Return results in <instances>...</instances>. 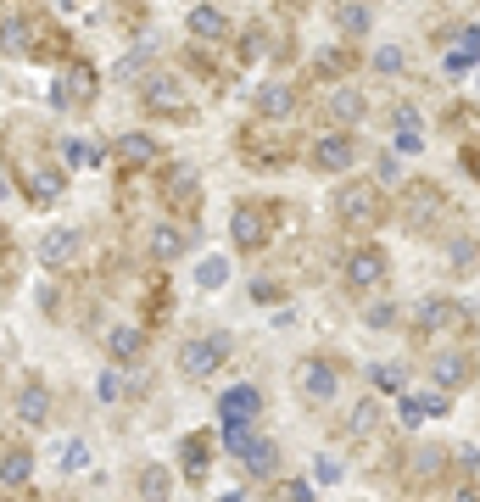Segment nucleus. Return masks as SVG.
Returning a JSON list of instances; mask_svg holds the SVG:
<instances>
[{
	"label": "nucleus",
	"instance_id": "nucleus-49",
	"mask_svg": "<svg viewBox=\"0 0 480 502\" xmlns=\"http://www.w3.org/2000/svg\"><path fill=\"white\" fill-rule=\"evenodd\" d=\"M453 502H480V491H475V486H458V491H453Z\"/></svg>",
	"mask_w": 480,
	"mask_h": 502
},
{
	"label": "nucleus",
	"instance_id": "nucleus-1",
	"mask_svg": "<svg viewBox=\"0 0 480 502\" xmlns=\"http://www.w3.org/2000/svg\"><path fill=\"white\" fill-rule=\"evenodd\" d=\"M380 185H369V179H346L341 190H335V218L346 223V229H374L380 223Z\"/></svg>",
	"mask_w": 480,
	"mask_h": 502
},
{
	"label": "nucleus",
	"instance_id": "nucleus-26",
	"mask_svg": "<svg viewBox=\"0 0 480 502\" xmlns=\"http://www.w3.org/2000/svg\"><path fill=\"white\" fill-rule=\"evenodd\" d=\"M325 112H330V123H341V128H346V123H358V118L369 112V100H363V90L341 84V90L330 95V107H325Z\"/></svg>",
	"mask_w": 480,
	"mask_h": 502
},
{
	"label": "nucleus",
	"instance_id": "nucleus-37",
	"mask_svg": "<svg viewBox=\"0 0 480 502\" xmlns=\"http://www.w3.org/2000/svg\"><path fill=\"white\" fill-rule=\"evenodd\" d=\"M263 40H268L263 23H251V28L240 33V62H258V56H263Z\"/></svg>",
	"mask_w": 480,
	"mask_h": 502
},
{
	"label": "nucleus",
	"instance_id": "nucleus-51",
	"mask_svg": "<svg viewBox=\"0 0 480 502\" xmlns=\"http://www.w3.org/2000/svg\"><path fill=\"white\" fill-rule=\"evenodd\" d=\"M475 90H480V73H475Z\"/></svg>",
	"mask_w": 480,
	"mask_h": 502
},
{
	"label": "nucleus",
	"instance_id": "nucleus-24",
	"mask_svg": "<svg viewBox=\"0 0 480 502\" xmlns=\"http://www.w3.org/2000/svg\"><path fill=\"white\" fill-rule=\"evenodd\" d=\"M453 40V51H447V73H469V67L480 62V28H458L447 33Z\"/></svg>",
	"mask_w": 480,
	"mask_h": 502
},
{
	"label": "nucleus",
	"instance_id": "nucleus-7",
	"mask_svg": "<svg viewBox=\"0 0 480 502\" xmlns=\"http://www.w3.org/2000/svg\"><path fill=\"white\" fill-rule=\"evenodd\" d=\"M240 156H246L251 167H279L285 156H291V140H279L268 123H258V128L240 134Z\"/></svg>",
	"mask_w": 480,
	"mask_h": 502
},
{
	"label": "nucleus",
	"instance_id": "nucleus-6",
	"mask_svg": "<svg viewBox=\"0 0 480 502\" xmlns=\"http://www.w3.org/2000/svg\"><path fill=\"white\" fill-rule=\"evenodd\" d=\"M95 90H101V84H95V67L89 62H68V67H61V79H56V90H51V100L61 112H84L95 100Z\"/></svg>",
	"mask_w": 480,
	"mask_h": 502
},
{
	"label": "nucleus",
	"instance_id": "nucleus-39",
	"mask_svg": "<svg viewBox=\"0 0 480 502\" xmlns=\"http://www.w3.org/2000/svg\"><path fill=\"white\" fill-rule=\"evenodd\" d=\"M374 73H386V79L402 73V51H397V45H380V51H374Z\"/></svg>",
	"mask_w": 480,
	"mask_h": 502
},
{
	"label": "nucleus",
	"instance_id": "nucleus-45",
	"mask_svg": "<svg viewBox=\"0 0 480 502\" xmlns=\"http://www.w3.org/2000/svg\"><path fill=\"white\" fill-rule=\"evenodd\" d=\"M391 118H397V134H419V112H413V107H397Z\"/></svg>",
	"mask_w": 480,
	"mask_h": 502
},
{
	"label": "nucleus",
	"instance_id": "nucleus-17",
	"mask_svg": "<svg viewBox=\"0 0 480 502\" xmlns=\"http://www.w3.org/2000/svg\"><path fill=\"white\" fill-rule=\"evenodd\" d=\"M184 229L179 223H163V218H156L151 223V234H146V251H151V262H174V257H184Z\"/></svg>",
	"mask_w": 480,
	"mask_h": 502
},
{
	"label": "nucleus",
	"instance_id": "nucleus-21",
	"mask_svg": "<svg viewBox=\"0 0 480 502\" xmlns=\"http://www.w3.org/2000/svg\"><path fill=\"white\" fill-rule=\"evenodd\" d=\"M430 213H441V190L436 185H408L402 190V218L408 223H430Z\"/></svg>",
	"mask_w": 480,
	"mask_h": 502
},
{
	"label": "nucleus",
	"instance_id": "nucleus-30",
	"mask_svg": "<svg viewBox=\"0 0 480 502\" xmlns=\"http://www.w3.org/2000/svg\"><path fill=\"white\" fill-rule=\"evenodd\" d=\"M84 463H89V447L84 441H61L56 447V469H61V475H79Z\"/></svg>",
	"mask_w": 480,
	"mask_h": 502
},
{
	"label": "nucleus",
	"instance_id": "nucleus-38",
	"mask_svg": "<svg viewBox=\"0 0 480 502\" xmlns=\"http://www.w3.org/2000/svg\"><path fill=\"white\" fill-rule=\"evenodd\" d=\"M363 324L369 329H391L397 324V308H391V301H374V308H363Z\"/></svg>",
	"mask_w": 480,
	"mask_h": 502
},
{
	"label": "nucleus",
	"instance_id": "nucleus-22",
	"mask_svg": "<svg viewBox=\"0 0 480 502\" xmlns=\"http://www.w3.org/2000/svg\"><path fill=\"white\" fill-rule=\"evenodd\" d=\"M296 112V90L291 84H263L258 90V118L263 123H279V118H291Z\"/></svg>",
	"mask_w": 480,
	"mask_h": 502
},
{
	"label": "nucleus",
	"instance_id": "nucleus-25",
	"mask_svg": "<svg viewBox=\"0 0 480 502\" xmlns=\"http://www.w3.org/2000/svg\"><path fill=\"white\" fill-rule=\"evenodd\" d=\"M107 357H112V363H140V357H146V335L129 329V324L107 329Z\"/></svg>",
	"mask_w": 480,
	"mask_h": 502
},
{
	"label": "nucleus",
	"instance_id": "nucleus-43",
	"mask_svg": "<svg viewBox=\"0 0 480 502\" xmlns=\"http://www.w3.org/2000/svg\"><path fill=\"white\" fill-rule=\"evenodd\" d=\"M95 391H101V402H118V396H123V374H118V368H107V374H101V385H95Z\"/></svg>",
	"mask_w": 480,
	"mask_h": 502
},
{
	"label": "nucleus",
	"instance_id": "nucleus-2",
	"mask_svg": "<svg viewBox=\"0 0 480 502\" xmlns=\"http://www.w3.org/2000/svg\"><path fill=\"white\" fill-rule=\"evenodd\" d=\"M223 441H230L235 463H246V475H274L279 469V447L268 435H251V424H223Z\"/></svg>",
	"mask_w": 480,
	"mask_h": 502
},
{
	"label": "nucleus",
	"instance_id": "nucleus-34",
	"mask_svg": "<svg viewBox=\"0 0 480 502\" xmlns=\"http://www.w3.org/2000/svg\"><path fill=\"white\" fill-rule=\"evenodd\" d=\"M369 380H374V391H386V396H397V391H402V363H380V368H374Z\"/></svg>",
	"mask_w": 480,
	"mask_h": 502
},
{
	"label": "nucleus",
	"instance_id": "nucleus-14",
	"mask_svg": "<svg viewBox=\"0 0 480 502\" xmlns=\"http://www.w3.org/2000/svg\"><path fill=\"white\" fill-rule=\"evenodd\" d=\"M163 201L174 213H196V174H190V167H163Z\"/></svg>",
	"mask_w": 480,
	"mask_h": 502
},
{
	"label": "nucleus",
	"instance_id": "nucleus-42",
	"mask_svg": "<svg viewBox=\"0 0 480 502\" xmlns=\"http://www.w3.org/2000/svg\"><path fill=\"white\" fill-rule=\"evenodd\" d=\"M419 408H425V413H453V396H447V391H425Z\"/></svg>",
	"mask_w": 480,
	"mask_h": 502
},
{
	"label": "nucleus",
	"instance_id": "nucleus-40",
	"mask_svg": "<svg viewBox=\"0 0 480 502\" xmlns=\"http://www.w3.org/2000/svg\"><path fill=\"white\" fill-rule=\"evenodd\" d=\"M346 67H352V51H346V45H341V51L330 45L325 56H318V73H346Z\"/></svg>",
	"mask_w": 480,
	"mask_h": 502
},
{
	"label": "nucleus",
	"instance_id": "nucleus-13",
	"mask_svg": "<svg viewBox=\"0 0 480 502\" xmlns=\"http://www.w3.org/2000/svg\"><path fill=\"white\" fill-rule=\"evenodd\" d=\"M335 391H341L335 363H325V357H307V363H302V396H307V402H330Z\"/></svg>",
	"mask_w": 480,
	"mask_h": 502
},
{
	"label": "nucleus",
	"instance_id": "nucleus-31",
	"mask_svg": "<svg viewBox=\"0 0 480 502\" xmlns=\"http://www.w3.org/2000/svg\"><path fill=\"white\" fill-rule=\"evenodd\" d=\"M146 62H151V45H140V51H129V56H123V62L112 67V79H118V84H129V79H140V73H146Z\"/></svg>",
	"mask_w": 480,
	"mask_h": 502
},
{
	"label": "nucleus",
	"instance_id": "nucleus-36",
	"mask_svg": "<svg viewBox=\"0 0 480 502\" xmlns=\"http://www.w3.org/2000/svg\"><path fill=\"white\" fill-rule=\"evenodd\" d=\"M95 156H101V151L84 146V140H61V162H68V167H89Z\"/></svg>",
	"mask_w": 480,
	"mask_h": 502
},
{
	"label": "nucleus",
	"instance_id": "nucleus-41",
	"mask_svg": "<svg viewBox=\"0 0 480 502\" xmlns=\"http://www.w3.org/2000/svg\"><path fill=\"white\" fill-rule=\"evenodd\" d=\"M374 174H380V190L397 185V156H391V151H380V156H374Z\"/></svg>",
	"mask_w": 480,
	"mask_h": 502
},
{
	"label": "nucleus",
	"instance_id": "nucleus-12",
	"mask_svg": "<svg viewBox=\"0 0 480 502\" xmlns=\"http://www.w3.org/2000/svg\"><path fill=\"white\" fill-rule=\"evenodd\" d=\"M17 185H23V195L34 201V207H51V201L61 195V174H51V167H40V162L17 167Z\"/></svg>",
	"mask_w": 480,
	"mask_h": 502
},
{
	"label": "nucleus",
	"instance_id": "nucleus-20",
	"mask_svg": "<svg viewBox=\"0 0 480 502\" xmlns=\"http://www.w3.org/2000/svg\"><path fill=\"white\" fill-rule=\"evenodd\" d=\"M190 33H196L202 45H223L230 40V17H223L218 6H190Z\"/></svg>",
	"mask_w": 480,
	"mask_h": 502
},
{
	"label": "nucleus",
	"instance_id": "nucleus-27",
	"mask_svg": "<svg viewBox=\"0 0 480 502\" xmlns=\"http://www.w3.org/2000/svg\"><path fill=\"white\" fill-rule=\"evenodd\" d=\"M73 251H79V234H73V229H51L45 241H40L45 268H68V262H73Z\"/></svg>",
	"mask_w": 480,
	"mask_h": 502
},
{
	"label": "nucleus",
	"instance_id": "nucleus-32",
	"mask_svg": "<svg viewBox=\"0 0 480 502\" xmlns=\"http://www.w3.org/2000/svg\"><path fill=\"white\" fill-rule=\"evenodd\" d=\"M23 51H34V45H28V23L17 17V6L6 12V56H23Z\"/></svg>",
	"mask_w": 480,
	"mask_h": 502
},
{
	"label": "nucleus",
	"instance_id": "nucleus-8",
	"mask_svg": "<svg viewBox=\"0 0 480 502\" xmlns=\"http://www.w3.org/2000/svg\"><path fill=\"white\" fill-rule=\"evenodd\" d=\"M413 329H419V335H436V329H469V313L458 308V301H447V296H425L419 308H413Z\"/></svg>",
	"mask_w": 480,
	"mask_h": 502
},
{
	"label": "nucleus",
	"instance_id": "nucleus-9",
	"mask_svg": "<svg viewBox=\"0 0 480 502\" xmlns=\"http://www.w3.org/2000/svg\"><path fill=\"white\" fill-rule=\"evenodd\" d=\"M341 279L352 290H374L380 279H386V251H380V246H358V251L341 262Z\"/></svg>",
	"mask_w": 480,
	"mask_h": 502
},
{
	"label": "nucleus",
	"instance_id": "nucleus-23",
	"mask_svg": "<svg viewBox=\"0 0 480 502\" xmlns=\"http://www.w3.org/2000/svg\"><path fill=\"white\" fill-rule=\"evenodd\" d=\"M335 33H346V40H363V33L374 28V17H369V6L363 0H335Z\"/></svg>",
	"mask_w": 480,
	"mask_h": 502
},
{
	"label": "nucleus",
	"instance_id": "nucleus-46",
	"mask_svg": "<svg viewBox=\"0 0 480 502\" xmlns=\"http://www.w3.org/2000/svg\"><path fill=\"white\" fill-rule=\"evenodd\" d=\"M419 419H425V408H419V396H402V424H408V430H419Z\"/></svg>",
	"mask_w": 480,
	"mask_h": 502
},
{
	"label": "nucleus",
	"instance_id": "nucleus-3",
	"mask_svg": "<svg viewBox=\"0 0 480 502\" xmlns=\"http://www.w3.org/2000/svg\"><path fill=\"white\" fill-rule=\"evenodd\" d=\"M230 363V335H190L184 341V352H179V374L184 380H207V374H218V368Z\"/></svg>",
	"mask_w": 480,
	"mask_h": 502
},
{
	"label": "nucleus",
	"instance_id": "nucleus-29",
	"mask_svg": "<svg viewBox=\"0 0 480 502\" xmlns=\"http://www.w3.org/2000/svg\"><path fill=\"white\" fill-rule=\"evenodd\" d=\"M374 424H380V402H374V396H363L358 408H352V435H358V441H369Z\"/></svg>",
	"mask_w": 480,
	"mask_h": 502
},
{
	"label": "nucleus",
	"instance_id": "nucleus-35",
	"mask_svg": "<svg viewBox=\"0 0 480 502\" xmlns=\"http://www.w3.org/2000/svg\"><path fill=\"white\" fill-rule=\"evenodd\" d=\"M223 279H230V262H218V257H207V262L196 268V285H202V290H218Z\"/></svg>",
	"mask_w": 480,
	"mask_h": 502
},
{
	"label": "nucleus",
	"instance_id": "nucleus-10",
	"mask_svg": "<svg viewBox=\"0 0 480 502\" xmlns=\"http://www.w3.org/2000/svg\"><path fill=\"white\" fill-rule=\"evenodd\" d=\"M313 167H318V174H346V167L352 162H358V140H352V134H325V140H313Z\"/></svg>",
	"mask_w": 480,
	"mask_h": 502
},
{
	"label": "nucleus",
	"instance_id": "nucleus-16",
	"mask_svg": "<svg viewBox=\"0 0 480 502\" xmlns=\"http://www.w3.org/2000/svg\"><path fill=\"white\" fill-rule=\"evenodd\" d=\"M212 435H184V441H179V469H184V480L190 486H202L207 480V469H212Z\"/></svg>",
	"mask_w": 480,
	"mask_h": 502
},
{
	"label": "nucleus",
	"instance_id": "nucleus-4",
	"mask_svg": "<svg viewBox=\"0 0 480 502\" xmlns=\"http://www.w3.org/2000/svg\"><path fill=\"white\" fill-rule=\"evenodd\" d=\"M274 201H240L235 207V223H230V234H235V246L240 251H263L268 246V234H274Z\"/></svg>",
	"mask_w": 480,
	"mask_h": 502
},
{
	"label": "nucleus",
	"instance_id": "nucleus-19",
	"mask_svg": "<svg viewBox=\"0 0 480 502\" xmlns=\"http://www.w3.org/2000/svg\"><path fill=\"white\" fill-rule=\"evenodd\" d=\"M12 408H17L23 424H45V419H51V391H45L40 380H23L17 396H12Z\"/></svg>",
	"mask_w": 480,
	"mask_h": 502
},
{
	"label": "nucleus",
	"instance_id": "nucleus-28",
	"mask_svg": "<svg viewBox=\"0 0 480 502\" xmlns=\"http://www.w3.org/2000/svg\"><path fill=\"white\" fill-rule=\"evenodd\" d=\"M28 469H34V458H28L23 441H6V458H0V480H6V491H23Z\"/></svg>",
	"mask_w": 480,
	"mask_h": 502
},
{
	"label": "nucleus",
	"instance_id": "nucleus-11",
	"mask_svg": "<svg viewBox=\"0 0 480 502\" xmlns=\"http://www.w3.org/2000/svg\"><path fill=\"white\" fill-rule=\"evenodd\" d=\"M112 167L118 174H146V167H156V140L151 134H118L112 140Z\"/></svg>",
	"mask_w": 480,
	"mask_h": 502
},
{
	"label": "nucleus",
	"instance_id": "nucleus-33",
	"mask_svg": "<svg viewBox=\"0 0 480 502\" xmlns=\"http://www.w3.org/2000/svg\"><path fill=\"white\" fill-rule=\"evenodd\" d=\"M140 497L146 502H168V475L163 469H140Z\"/></svg>",
	"mask_w": 480,
	"mask_h": 502
},
{
	"label": "nucleus",
	"instance_id": "nucleus-44",
	"mask_svg": "<svg viewBox=\"0 0 480 502\" xmlns=\"http://www.w3.org/2000/svg\"><path fill=\"white\" fill-rule=\"evenodd\" d=\"M447 257H453V268H475V246L469 241H453V246H447Z\"/></svg>",
	"mask_w": 480,
	"mask_h": 502
},
{
	"label": "nucleus",
	"instance_id": "nucleus-47",
	"mask_svg": "<svg viewBox=\"0 0 480 502\" xmlns=\"http://www.w3.org/2000/svg\"><path fill=\"white\" fill-rule=\"evenodd\" d=\"M313 475L325 480V486H335V480H341V463H335V458H318V463H313Z\"/></svg>",
	"mask_w": 480,
	"mask_h": 502
},
{
	"label": "nucleus",
	"instance_id": "nucleus-48",
	"mask_svg": "<svg viewBox=\"0 0 480 502\" xmlns=\"http://www.w3.org/2000/svg\"><path fill=\"white\" fill-rule=\"evenodd\" d=\"M464 167H469V174L480 179V140H469V146H464Z\"/></svg>",
	"mask_w": 480,
	"mask_h": 502
},
{
	"label": "nucleus",
	"instance_id": "nucleus-18",
	"mask_svg": "<svg viewBox=\"0 0 480 502\" xmlns=\"http://www.w3.org/2000/svg\"><path fill=\"white\" fill-rule=\"evenodd\" d=\"M430 374H436V385H441V391H453V385H464V380H469V352H464V346H447V352H430Z\"/></svg>",
	"mask_w": 480,
	"mask_h": 502
},
{
	"label": "nucleus",
	"instance_id": "nucleus-5",
	"mask_svg": "<svg viewBox=\"0 0 480 502\" xmlns=\"http://www.w3.org/2000/svg\"><path fill=\"white\" fill-rule=\"evenodd\" d=\"M140 100H146V112H156V118H190V112H196L184 79H174V73H151L146 90H140Z\"/></svg>",
	"mask_w": 480,
	"mask_h": 502
},
{
	"label": "nucleus",
	"instance_id": "nucleus-50",
	"mask_svg": "<svg viewBox=\"0 0 480 502\" xmlns=\"http://www.w3.org/2000/svg\"><path fill=\"white\" fill-rule=\"evenodd\" d=\"M56 6H73V0H56Z\"/></svg>",
	"mask_w": 480,
	"mask_h": 502
},
{
	"label": "nucleus",
	"instance_id": "nucleus-15",
	"mask_svg": "<svg viewBox=\"0 0 480 502\" xmlns=\"http://www.w3.org/2000/svg\"><path fill=\"white\" fill-rule=\"evenodd\" d=\"M218 413H223V424H251V419L263 413V396H258V385H235V391H223Z\"/></svg>",
	"mask_w": 480,
	"mask_h": 502
}]
</instances>
